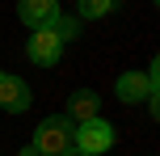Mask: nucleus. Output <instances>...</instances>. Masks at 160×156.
<instances>
[{
	"instance_id": "f257e3e1",
	"label": "nucleus",
	"mask_w": 160,
	"mask_h": 156,
	"mask_svg": "<svg viewBox=\"0 0 160 156\" xmlns=\"http://www.w3.org/2000/svg\"><path fill=\"white\" fill-rule=\"evenodd\" d=\"M34 148L38 156H59L72 148V123H68V114H51L38 123V131H34Z\"/></svg>"
},
{
	"instance_id": "f03ea898",
	"label": "nucleus",
	"mask_w": 160,
	"mask_h": 156,
	"mask_svg": "<svg viewBox=\"0 0 160 156\" xmlns=\"http://www.w3.org/2000/svg\"><path fill=\"white\" fill-rule=\"evenodd\" d=\"M72 148L80 156H101L105 148H114V127L105 118H88V123L72 127Z\"/></svg>"
},
{
	"instance_id": "7ed1b4c3",
	"label": "nucleus",
	"mask_w": 160,
	"mask_h": 156,
	"mask_svg": "<svg viewBox=\"0 0 160 156\" xmlns=\"http://www.w3.org/2000/svg\"><path fill=\"white\" fill-rule=\"evenodd\" d=\"M114 93H118L122 106H139V101H148L156 93V63L148 68V72H122L118 84H114Z\"/></svg>"
},
{
	"instance_id": "20e7f679",
	"label": "nucleus",
	"mask_w": 160,
	"mask_h": 156,
	"mask_svg": "<svg viewBox=\"0 0 160 156\" xmlns=\"http://www.w3.org/2000/svg\"><path fill=\"white\" fill-rule=\"evenodd\" d=\"M59 55H63V42H59L51 30H30V42H25V59H30V63L55 68Z\"/></svg>"
},
{
	"instance_id": "39448f33",
	"label": "nucleus",
	"mask_w": 160,
	"mask_h": 156,
	"mask_svg": "<svg viewBox=\"0 0 160 156\" xmlns=\"http://www.w3.org/2000/svg\"><path fill=\"white\" fill-rule=\"evenodd\" d=\"M0 106L13 110V114H25V110L34 106L30 84H25L21 76H13V72H0Z\"/></svg>"
},
{
	"instance_id": "423d86ee",
	"label": "nucleus",
	"mask_w": 160,
	"mask_h": 156,
	"mask_svg": "<svg viewBox=\"0 0 160 156\" xmlns=\"http://www.w3.org/2000/svg\"><path fill=\"white\" fill-rule=\"evenodd\" d=\"M59 13H63L59 0H17V17H21L30 30H47Z\"/></svg>"
},
{
	"instance_id": "0eeeda50",
	"label": "nucleus",
	"mask_w": 160,
	"mask_h": 156,
	"mask_svg": "<svg viewBox=\"0 0 160 156\" xmlns=\"http://www.w3.org/2000/svg\"><path fill=\"white\" fill-rule=\"evenodd\" d=\"M88 118H101V97L93 89H76L68 97V123H88Z\"/></svg>"
},
{
	"instance_id": "6e6552de",
	"label": "nucleus",
	"mask_w": 160,
	"mask_h": 156,
	"mask_svg": "<svg viewBox=\"0 0 160 156\" xmlns=\"http://www.w3.org/2000/svg\"><path fill=\"white\" fill-rule=\"evenodd\" d=\"M47 30H51V34H55V38H59V42H63V47H68V42H72V38H76V34H80V21H76V17H68V13H59V17H55V21H51V25H47Z\"/></svg>"
},
{
	"instance_id": "1a4fd4ad",
	"label": "nucleus",
	"mask_w": 160,
	"mask_h": 156,
	"mask_svg": "<svg viewBox=\"0 0 160 156\" xmlns=\"http://www.w3.org/2000/svg\"><path fill=\"white\" fill-rule=\"evenodd\" d=\"M80 17H88V21H101V17L114 13V0H76Z\"/></svg>"
},
{
	"instance_id": "9d476101",
	"label": "nucleus",
	"mask_w": 160,
	"mask_h": 156,
	"mask_svg": "<svg viewBox=\"0 0 160 156\" xmlns=\"http://www.w3.org/2000/svg\"><path fill=\"white\" fill-rule=\"evenodd\" d=\"M21 156H38V148H34V143H30V148H21Z\"/></svg>"
},
{
	"instance_id": "9b49d317",
	"label": "nucleus",
	"mask_w": 160,
	"mask_h": 156,
	"mask_svg": "<svg viewBox=\"0 0 160 156\" xmlns=\"http://www.w3.org/2000/svg\"><path fill=\"white\" fill-rule=\"evenodd\" d=\"M59 156H80V152H76V148H68V152H59Z\"/></svg>"
}]
</instances>
